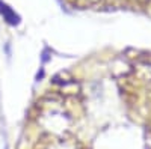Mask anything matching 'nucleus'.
I'll use <instances>...</instances> for the list:
<instances>
[{"mask_svg": "<svg viewBox=\"0 0 151 149\" xmlns=\"http://www.w3.org/2000/svg\"><path fill=\"white\" fill-rule=\"evenodd\" d=\"M0 12H2V15L6 18V21L9 24H18V17L12 12V9L9 6H6L5 3L0 2Z\"/></svg>", "mask_w": 151, "mask_h": 149, "instance_id": "nucleus-1", "label": "nucleus"}]
</instances>
